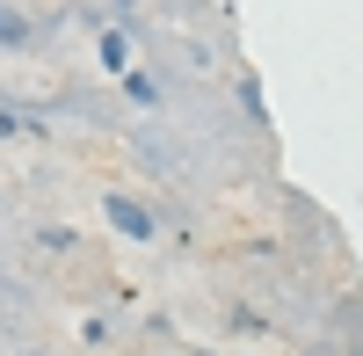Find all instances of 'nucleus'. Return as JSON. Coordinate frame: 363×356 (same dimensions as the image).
Masks as SVG:
<instances>
[{
    "instance_id": "39448f33",
    "label": "nucleus",
    "mask_w": 363,
    "mask_h": 356,
    "mask_svg": "<svg viewBox=\"0 0 363 356\" xmlns=\"http://www.w3.org/2000/svg\"><path fill=\"white\" fill-rule=\"evenodd\" d=\"M124 95L153 109V102H160V87H153V73H138V66H131V73H124Z\"/></svg>"
},
{
    "instance_id": "423d86ee",
    "label": "nucleus",
    "mask_w": 363,
    "mask_h": 356,
    "mask_svg": "<svg viewBox=\"0 0 363 356\" xmlns=\"http://www.w3.org/2000/svg\"><path fill=\"white\" fill-rule=\"evenodd\" d=\"M22 131H37V116L29 109H0V138H22Z\"/></svg>"
},
{
    "instance_id": "f03ea898",
    "label": "nucleus",
    "mask_w": 363,
    "mask_h": 356,
    "mask_svg": "<svg viewBox=\"0 0 363 356\" xmlns=\"http://www.w3.org/2000/svg\"><path fill=\"white\" fill-rule=\"evenodd\" d=\"M95 58H102V73H116V80H124V73L138 66V44L124 37V29H102V44H95Z\"/></svg>"
},
{
    "instance_id": "f257e3e1",
    "label": "nucleus",
    "mask_w": 363,
    "mask_h": 356,
    "mask_svg": "<svg viewBox=\"0 0 363 356\" xmlns=\"http://www.w3.org/2000/svg\"><path fill=\"white\" fill-rule=\"evenodd\" d=\"M102 218H109L116 233H124L131 247H153V240H160V211H153V204H145V196H124V189H102Z\"/></svg>"
},
{
    "instance_id": "0eeeda50",
    "label": "nucleus",
    "mask_w": 363,
    "mask_h": 356,
    "mask_svg": "<svg viewBox=\"0 0 363 356\" xmlns=\"http://www.w3.org/2000/svg\"><path fill=\"white\" fill-rule=\"evenodd\" d=\"M109 8H116V15H138V8H145V0H109Z\"/></svg>"
},
{
    "instance_id": "7ed1b4c3",
    "label": "nucleus",
    "mask_w": 363,
    "mask_h": 356,
    "mask_svg": "<svg viewBox=\"0 0 363 356\" xmlns=\"http://www.w3.org/2000/svg\"><path fill=\"white\" fill-rule=\"evenodd\" d=\"M37 44V29H29V15L15 8V0H0V51H29Z\"/></svg>"
},
{
    "instance_id": "20e7f679",
    "label": "nucleus",
    "mask_w": 363,
    "mask_h": 356,
    "mask_svg": "<svg viewBox=\"0 0 363 356\" xmlns=\"http://www.w3.org/2000/svg\"><path fill=\"white\" fill-rule=\"evenodd\" d=\"M240 109H247L255 131H269V102H262V80H255V73H240Z\"/></svg>"
}]
</instances>
